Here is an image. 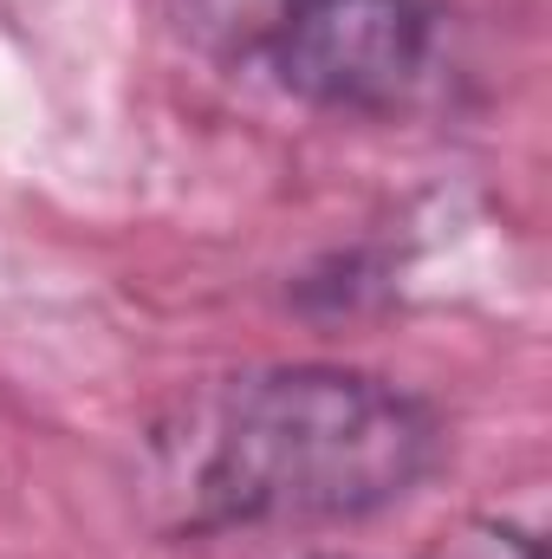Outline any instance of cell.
Returning a JSON list of instances; mask_svg holds the SVG:
<instances>
[{
	"mask_svg": "<svg viewBox=\"0 0 552 559\" xmlns=\"http://www.w3.org/2000/svg\"><path fill=\"white\" fill-rule=\"evenodd\" d=\"M435 455L442 423L410 391L338 365H267L182 397L143 442L137 488L163 534L364 521Z\"/></svg>",
	"mask_w": 552,
	"mask_h": 559,
	"instance_id": "1",
	"label": "cell"
},
{
	"mask_svg": "<svg viewBox=\"0 0 552 559\" xmlns=\"http://www.w3.org/2000/svg\"><path fill=\"white\" fill-rule=\"evenodd\" d=\"M429 0H286L274 59L279 85L325 111H391L429 66Z\"/></svg>",
	"mask_w": 552,
	"mask_h": 559,
	"instance_id": "2",
	"label": "cell"
},
{
	"mask_svg": "<svg viewBox=\"0 0 552 559\" xmlns=\"http://www.w3.org/2000/svg\"><path fill=\"white\" fill-rule=\"evenodd\" d=\"M169 13L182 20V33L221 59H248L267 52L286 20V0H169Z\"/></svg>",
	"mask_w": 552,
	"mask_h": 559,
	"instance_id": "3",
	"label": "cell"
},
{
	"mask_svg": "<svg viewBox=\"0 0 552 559\" xmlns=\"http://www.w3.org/2000/svg\"><path fill=\"white\" fill-rule=\"evenodd\" d=\"M422 559H547V540L514 521H461V527L435 534V547Z\"/></svg>",
	"mask_w": 552,
	"mask_h": 559,
	"instance_id": "4",
	"label": "cell"
}]
</instances>
